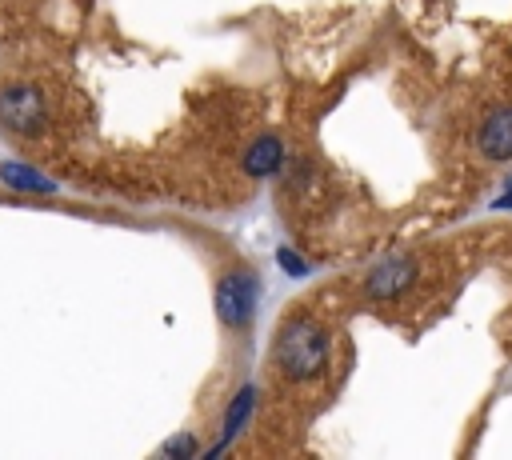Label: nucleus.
<instances>
[{"mask_svg": "<svg viewBox=\"0 0 512 460\" xmlns=\"http://www.w3.org/2000/svg\"><path fill=\"white\" fill-rule=\"evenodd\" d=\"M328 352H332L328 328H324L320 320H312V316H292V320L276 332L272 364H276V372H280L288 384H308V380L324 376Z\"/></svg>", "mask_w": 512, "mask_h": 460, "instance_id": "1", "label": "nucleus"}, {"mask_svg": "<svg viewBox=\"0 0 512 460\" xmlns=\"http://www.w3.org/2000/svg\"><path fill=\"white\" fill-rule=\"evenodd\" d=\"M276 264H280V268H284V276H292V280H304V276L312 272V264H308L300 252H292L288 244H280V248H276Z\"/></svg>", "mask_w": 512, "mask_h": 460, "instance_id": "9", "label": "nucleus"}, {"mask_svg": "<svg viewBox=\"0 0 512 460\" xmlns=\"http://www.w3.org/2000/svg\"><path fill=\"white\" fill-rule=\"evenodd\" d=\"M280 164H284V140H280V136H272V132L256 136V140L244 148V156H240V168H244V176H252V180L276 176V172H280Z\"/></svg>", "mask_w": 512, "mask_h": 460, "instance_id": "6", "label": "nucleus"}, {"mask_svg": "<svg viewBox=\"0 0 512 460\" xmlns=\"http://www.w3.org/2000/svg\"><path fill=\"white\" fill-rule=\"evenodd\" d=\"M492 208H504V212H508V208H512V188H504V192L492 200Z\"/></svg>", "mask_w": 512, "mask_h": 460, "instance_id": "11", "label": "nucleus"}, {"mask_svg": "<svg viewBox=\"0 0 512 460\" xmlns=\"http://www.w3.org/2000/svg\"><path fill=\"white\" fill-rule=\"evenodd\" d=\"M252 404H256V388L252 384H244L236 396H232V404H228V412H224V428H220V440H216V448H208V456H216V452H224L236 436H240V428L248 424V416H252Z\"/></svg>", "mask_w": 512, "mask_h": 460, "instance_id": "7", "label": "nucleus"}, {"mask_svg": "<svg viewBox=\"0 0 512 460\" xmlns=\"http://www.w3.org/2000/svg\"><path fill=\"white\" fill-rule=\"evenodd\" d=\"M216 316L224 328H248L256 308H260V280L252 268H236V272H224L216 280Z\"/></svg>", "mask_w": 512, "mask_h": 460, "instance_id": "2", "label": "nucleus"}, {"mask_svg": "<svg viewBox=\"0 0 512 460\" xmlns=\"http://www.w3.org/2000/svg\"><path fill=\"white\" fill-rule=\"evenodd\" d=\"M160 456H196V440L192 436H180V440H168L160 448Z\"/></svg>", "mask_w": 512, "mask_h": 460, "instance_id": "10", "label": "nucleus"}, {"mask_svg": "<svg viewBox=\"0 0 512 460\" xmlns=\"http://www.w3.org/2000/svg\"><path fill=\"white\" fill-rule=\"evenodd\" d=\"M0 180L12 184V188H24V192H52V180L48 176H40L36 168L16 164V160H4L0 164Z\"/></svg>", "mask_w": 512, "mask_h": 460, "instance_id": "8", "label": "nucleus"}, {"mask_svg": "<svg viewBox=\"0 0 512 460\" xmlns=\"http://www.w3.org/2000/svg\"><path fill=\"white\" fill-rule=\"evenodd\" d=\"M48 104L36 84H0V128L12 136H36L44 128Z\"/></svg>", "mask_w": 512, "mask_h": 460, "instance_id": "3", "label": "nucleus"}, {"mask_svg": "<svg viewBox=\"0 0 512 460\" xmlns=\"http://www.w3.org/2000/svg\"><path fill=\"white\" fill-rule=\"evenodd\" d=\"M416 272H420V268H416L412 256H388V260H380V264L368 272V280H364V296L376 300V304L400 300V296L412 288Z\"/></svg>", "mask_w": 512, "mask_h": 460, "instance_id": "4", "label": "nucleus"}, {"mask_svg": "<svg viewBox=\"0 0 512 460\" xmlns=\"http://www.w3.org/2000/svg\"><path fill=\"white\" fill-rule=\"evenodd\" d=\"M476 148L488 160H512V104L492 108L476 124Z\"/></svg>", "mask_w": 512, "mask_h": 460, "instance_id": "5", "label": "nucleus"}]
</instances>
